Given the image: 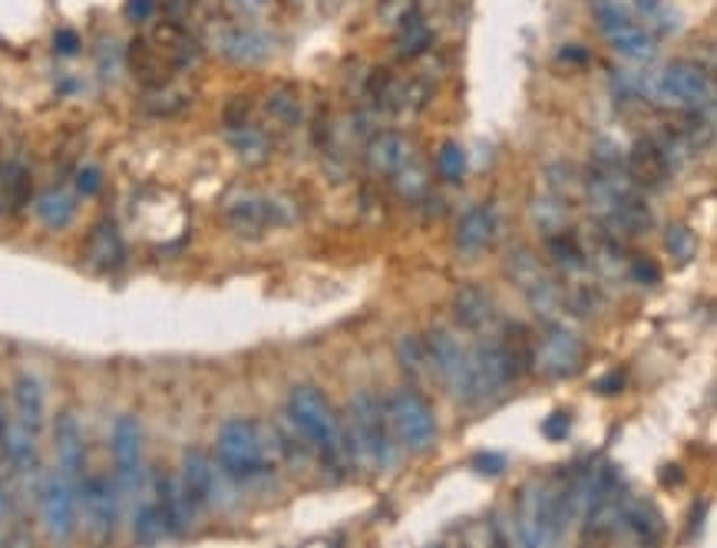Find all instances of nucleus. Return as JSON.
Masks as SVG:
<instances>
[{
    "label": "nucleus",
    "mask_w": 717,
    "mask_h": 548,
    "mask_svg": "<svg viewBox=\"0 0 717 548\" xmlns=\"http://www.w3.org/2000/svg\"><path fill=\"white\" fill-rule=\"evenodd\" d=\"M43 420H46V393L40 377L33 373H20L13 380V423L33 436L43 433Z\"/></svg>",
    "instance_id": "nucleus-18"
},
{
    "label": "nucleus",
    "mask_w": 717,
    "mask_h": 548,
    "mask_svg": "<svg viewBox=\"0 0 717 548\" xmlns=\"http://www.w3.org/2000/svg\"><path fill=\"white\" fill-rule=\"evenodd\" d=\"M569 499H566V483L552 479H536L523 489L519 506H516V529L519 539L533 548L556 546L569 526Z\"/></svg>",
    "instance_id": "nucleus-2"
},
{
    "label": "nucleus",
    "mask_w": 717,
    "mask_h": 548,
    "mask_svg": "<svg viewBox=\"0 0 717 548\" xmlns=\"http://www.w3.org/2000/svg\"><path fill=\"white\" fill-rule=\"evenodd\" d=\"M3 513H7V489H3V483H0V519H3Z\"/></svg>",
    "instance_id": "nucleus-48"
},
{
    "label": "nucleus",
    "mask_w": 717,
    "mask_h": 548,
    "mask_svg": "<svg viewBox=\"0 0 717 548\" xmlns=\"http://www.w3.org/2000/svg\"><path fill=\"white\" fill-rule=\"evenodd\" d=\"M33 209H36V219H40L46 229H66V225H73V219H76V199H73L66 189H46V192L33 202Z\"/></svg>",
    "instance_id": "nucleus-26"
},
{
    "label": "nucleus",
    "mask_w": 717,
    "mask_h": 548,
    "mask_svg": "<svg viewBox=\"0 0 717 548\" xmlns=\"http://www.w3.org/2000/svg\"><path fill=\"white\" fill-rule=\"evenodd\" d=\"M393 179V186H397V192L407 199V202H420L426 192H430V182H426V176L413 166V159L397 172V176H390Z\"/></svg>",
    "instance_id": "nucleus-35"
},
{
    "label": "nucleus",
    "mask_w": 717,
    "mask_h": 548,
    "mask_svg": "<svg viewBox=\"0 0 717 548\" xmlns=\"http://www.w3.org/2000/svg\"><path fill=\"white\" fill-rule=\"evenodd\" d=\"M7 433H10V413H7V403H3V397H0V460H3Z\"/></svg>",
    "instance_id": "nucleus-45"
},
{
    "label": "nucleus",
    "mask_w": 717,
    "mask_h": 548,
    "mask_svg": "<svg viewBox=\"0 0 717 548\" xmlns=\"http://www.w3.org/2000/svg\"><path fill=\"white\" fill-rule=\"evenodd\" d=\"M229 139H232V146L239 149L242 159H255V162H259V159L268 156V139H265V133L255 129L252 123H232Z\"/></svg>",
    "instance_id": "nucleus-30"
},
{
    "label": "nucleus",
    "mask_w": 717,
    "mask_h": 548,
    "mask_svg": "<svg viewBox=\"0 0 717 548\" xmlns=\"http://www.w3.org/2000/svg\"><path fill=\"white\" fill-rule=\"evenodd\" d=\"M549 252H552V259H556V265L562 268V272L569 274H579L589 268V259H586V252L579 249V242L569 235V232H552L549 235Z\"/></svg>",
    "instance_id": "nucleus-29"
},
{
    "label": "nucleus",
    "mask_w": 717,
    "mask_h": 548,
    "mask_svg": "<svg viewBox=\"0 0 717 548\" xmlns=\"http://www.w3.org/2000/svg\"><path fill=\"white\" fill-rule=\"evenodd\" d=\"M215 463H219V473L232 483H255L262 476L272 473V460H268V446H265V436L262 430L245 420V417H235V420H225L219 426V436H215Z\"/></svg>",
    "instance_id": "nucleus-4"
},
{
    "label": "nucleus",
    "mask_w": 717,
    "mask_h": 548,
    "mask_svg": "<svg viewBox=\"0 0 717 548\" xmlns=\"http://www.w3.org/2000/svg\"><path fill=\"white\" fill-rule=\"evenodd\" d=\"M430 27L417 17V13H407L403 23H400V33H397V46L403 56H420L426 46H430Z\"/></svg>",
    "instance_id": "nucleus-31"
},
{
    "label": "nucleus",
    "mask_w": 717,
    "mask_h": 548,
    "mask_svg": "<svg viewBox=\"0 0 717 548\" xmlns=\"http://www.w3.org/2000/svg\"><path fill=\"white\" fill-rule=\"evenodd\" d=\"M33 199V176L20 159L0 162V215H17Z\"/></svg>",
    "instance_id": "nucleus-22"
},
{
    "label": "nucleus",
    "mask_w": 717,
    "mask_h": 548,
    "mask_svg": "<svg viewBox=\"0 0 717 548\" xmlns=\"http://www.w3.org/2000/svg\"><path fill=\"white\" fill-rule=\"evenodd\" d=\"M453 310H456V320L470 330V334H493L496 327V304L493 297L483 291V287H460L456 297H453Z\"/></svg>",
    "instance_id": "nucleus-21"
},
{
    "label": "nucleus",
    "mask_w": 717,
    "mask_h": 548,
    "mask_svg": "<svg viewBox=\"0 0 717 548\" xmlns=\"http://www.w3.org/2000/svg\"><path fill=\"white\" fill-rule=\"evenodd\" d=\"M40 516H43V529L50 533V539L56 542H70L76 533V519H80V489L56 470L43 476L40 486Z\"/></svg>",
    "instance_id": "nucleus-9"
},
{
    "label": "nucleus",
    "mask_w": 717,
    "mask_h": 548,
    "mask_svg": "<svg viewBox=\"0 0 717 548\" xmlns=\"http://www.w3.org/2000/svg\"><path fill=\"white\" fill-rule=\"evenodd\" d=\"M179 486H182V496L192 506V513H202V509L215 506V496H219V463L205 450H186Z\"/></svg>",
    "instance_id": "nucleus-13"
},
{
    "label": "nucleus",
    "mask_w": 717,
    "mask_h": 548,
    "mask_svg": "<svg viewBox=\"0 0 717 548\" xmlns=\"http://www.w3.org/2000/svg\"><path fill=\"white\" fill-rule=\"evenodd\" d=\"M562 60H572V63H586V60H589V53H586V50H579V46L572 43L569 50H562Z\"/></svg>",
    "instance_id": "nucleus-46"
},
{
    "label": "nucleus",
    "mask_w": 717,
    "mask_h": 548,
    "mask_svg": "<svg viewBox=\"0 0 717 548\" xmlns=\"http://www.w3.org/2000/svg\"><path fill=\"white\" fill-rule=\"evenodd\" d=\"M156 10H159V0H126V7H123L126 20H133V23H146V20H152Z\"/></svg>",
    "instance_id": "nucleus-40"
},
{
    "label": "nucleus",
    "mask_w": 717,
    "mask_h": 548,
    "mask_svg": "<svg viewBox=\"0 0 717 548\" xmlns=\"http://www.w3.org/2000/svg\"><path fill=\"white\" fill-rule=\"evenodd\" d=\"M268 109H272L278 119H288V123H295V116H298V106H295V99H292V96H285V93H275V96H272V103H268Z\"/></svg>",
    "instance_id": "nucleus-42"
},
{
    "label": "nucleus",
    "mask_w": 717,
    "mask_h": 548,
    "mask_svg": "<svg viewBox=\"0 0 717 548\" xmlns=\"http://www.w3.org/2000/svg\"><path fill=\"white\" fill-rule=\"evenodd\" d=\"M219 53L232 63H242V66H255L262 60H268L272 53V36L262 33V30H252V27H229L222 36H219Z\"/></svg>",
    "instance_id": "nucleus-20"
},
{
    "label": "nucleus",
    "mask_w": 717,
    "mask_h": 548,
    "mask_svg": "<svg viewBox=\"0 0 717 548\" xmlns=\"http://www.w3.org/2000/svg\"><path fill=\"white\" fill-rule=\"evenodd\" d=\"M672 159L665 156L658 139H639L625 156V176L635 189H662L672 176Z\"/></svg>",
    "instance_id": "nucleus-14"
},
{
    "label": "nucleus",
    "mask_w": 717,
    "mask_h": 548,
    "mask_svg": "<svg viewBox=\"0 0 717 548\" xmlns=\"http://www.w3.org/2000/svg\"><path fill=\"white\" fill-rule=\"evenodd\" d=\"M410 159H413V149H410V143H407L403 136H397V133H380V136L370 139V146H367V162H370V169L380 172V176H397Z\"/></svg>",
    "instance_id": "nucleus-24"
},
{
    "label": "nucleus",
    "mask_w": 717,
    "mask_h": 548,
    "mask_svg": "<svg viewBox=\"0 0 717 548\" xmlns=\"http://www.w3.org/2000/svg\"><path fill=\"white\" fill-rule=\"evenodd\" d=\"M99 189H103V172H99V166H83V169L76 172V196L89 199V196H96Z\"/></svg>",
    "instance_id": "nucleus-38"
},
{
    "label": "nucleus",
    "mask_w": 717,
    "mask_h": 548,
    "mask_svg": "<svg viewBox=\"0 0 717 548\" xmlns=\"http://www.w3.org/2000/svg\"><path fill=\"white\" fill-rule=\"evenodd\" d=\"M53 46H56L60 56H73V53L80 50V36H76V30H56Z\"/></svg>",
    "instance_id": "nucleus-44"
},
{
    "label": "nucleus",
    "mask_w": 717,
    "mask_h": 548,
    "mask_svg": "<svg viewBox=\"0 0 717 548\" xmlns=\"http://www.w3.org/2000/svg\"><path fill=\"white\" fill-rule=\"evenodd\" d=\"M470 466H473L479 476H503L506 456H499V453H476V456L470 460Z\"/></svg>",
    "instance_id": "nucleus-39"
},
{
    "label": "nucleus",
    "mask_w": 717,
    "mask_h": 548,
    "mask_svg": "<svg viewBox=\"0 0 717 548\" xmlns=\"http://www.w3.org/2000/svg\"><path fill=\"white\" fill-rule=\"evenodd\" d=\"M53 446H56V463L60 473L80 489L83 483V470H86V443H83V430L76 423L73 413H60L53 423Z\"/></svg>",
    "instance_id": "nucleus-17"
},
{
    "label": "nucleus",
    "mask_w": 717,
    "mask_h": 548,
    "mask_svg": "<svg viewBox=\"0 0 717 548\" xmlns=\"http://www.w3.org/2000/svg\"><path fill=\"white\" fill-rule=\"evenodd\" d=\"M113 466L119 489L133 493L143 483V423L133 413L116 417L113 423Z\"/></svg>",
    "instance_id": "nucleus-11"
},
{
    "label": "nucleus",
    "mask_w": 717,
    "mask_h": 548,
    "mask_svg": "<svg viewBox=\"0 0 717 548\" xmlns=\"http://www.w3.org/2000/svg\"><path fill=\"white\" fill-rule=\"evenodd\" d=\"M397 360H400V367H403V373H407L410 380H426V377L433 373L426 344H423V337H417V334H403V337L397 340Z\"/></svg>",
    "instance_id": "nucleus-28"
},
{
    "label": "nucleus",
    "mask_w": 717,
    "mask_h": 548,
    "mask_svg": "<svg viewBox=\"0 0 717 548\" xmlns=\"http://www.w3.org/2000/svg\"><path fill=\"white\" fill-rule=\"evenodd\" d=\"M426 354H430V367L433 373L446 383V390L463 403L466 393V370H470V347L446 327H433L426 337Z\"/></svg>",
    "instance_id": "nucleus-10"
},
{
    "label": "nucleus",
    "mask_w": 717,
    "mask_h": 548,
    "mask_svg": "<svg viewBox=\"0 0 717 548\" xmlns=\"http://www.w3.org/2000/svg\"><path fill=\"white\" fill-rule=\"evenodd\" d=\"M83 259L93 272H113L123 265L126 259V245H123V235L116 229V222H99L93 225V232L86 235L83 242Z\"/></svg>",
    "instance_id": "nucleus-19"
},
{
    "label": "nucleus",
    "mask_w": 717,
    "mask_h": 548,
    "mask_svg": "<svg viewBox=\"0 0 717 548\" xmlns=\"http://www.w3.org/2000/svg\"><path fill=\"white\" fill-rule=\"evenodd\" d=\"M229 225L235 229V232H242V235H259V232H265V229H272V225H285V222H292V212L282 205V202H275V199H235L232 205H229Z\"/></svg>",
    "instance_id": "nucleus-16"
},
{
    "label": "nucleus",
    "mask_w": 717,
    "mask_h": 548,
    "mask_svg": "<svg viewBox=\"0 0 717 548\" xmlns=\"http://www.w3.org/2000/svg\"><path fill=\"white\" fill-rule=\"evenodd\" d=\"M635 13L655 36H668V33H678L685 27L678 7L672 0H635Z\"/></svg>",
    "instance_id": "nucleus-27"
},
{
    "label": "nucleus",
    "mask_w": 717,
    "mask_h": 548,
    "mask_svg": "<svg viewBox=\"0 0 717 548\" xmlns=\"http://www.w3.org/2000/svg\"><path fill=\"white\" fill-rule=\"evenodd\" d=\"M133 539H136V542H143V546H156V542H162V539H166L162 519H159V513H156V506H152V503H143V506L136 509Z\"/></svg>",
    "instance_id": "nucleus-32"
},
{
    "label": "nucleus",
    "mask_w": 717,
    "mask_h": 548,
    "mask_svg": "<svg viewBox=\"0 0 717 548\" xmlns=\"http://www.w3.org/2000/svg\"><path fill=\"white\" fill-rule=\"evenodd\" d=\"M595 390H599L602 397H615V393H622V390H625V373H622V370H612V373L599 377V380H595Z\"/></svg>",
    "instance_id": "nucleus-43"
},
{
    "label": "nucleus",
    "mask_w": 717,
    "mask_h": 548,
    "mask_svg": "<svg viewBox=\"0 0 717 548\" xmlns=\"http://www.w3.org/2000/svg\"><path fill=\"white\" fill-rule=\"evenodd\" d=\"M288 423L295 433L308 443L315 456H321L325 466H341L348 456V436L345 426L328 403V397L318 387H295L288 397Z\"/></svg>",
    "instance_id": "nucleus-1"
},
{
    "label": "nucleus",
    "mask_w": 717,
    "mask_h": 548,
    "mask_svg": "<svg viewBox=\"0 0 717 548\" xmlns=\"http://www.w3.org/2000/svg\"><path fill=\"white\" fill-rule=\"evenodd\" d=\"M152 506L162 519V529H166V539H182L186 529H189V519L196 516L192 506L186 503L182 496V486L176 476L169 473H156L152 479Z\"/></svg>",
    "instance_id": "nucleus-15"
},
{
    "label": "nucleus",
    "mask_w": 717,
    "mask_h": 548,
    "mask_svg": "<svg viewBox=\"0 0 717 548\" xmlns=\"http://www.w3.org/2000/svg\"><path fill=\"white\" fill-rule=\"evenodd\" d=\"M645 96L675 109H711L715 106V80L698 63H672L655 76H645Z\"/></svg>",
    "instance_id": "nucleus-5"
},
{
    "label": "nucleus",
    "mask_w": 717,
    "mask_h": 548,
    "mask_svg": "<svg viewBox=\"0 0 717 548\" xmlns=\"http://www.w3.org/2000/svg\"><path fill=\"white\" fill-rule=\"evenodd\" d=\"M493 232H496V212L489 202L483 205H473L460 225H456V249L460 255H479L489 242H493Z\"/></svg>",
    "instance_id": "nucleus-23"
},
{
    "label": "nucleus",
    "mask_w": 717,
    "mask_h": 548,
    "mask_svg": "<svg viewBox=\"0 0 717 548\" xmlns=\"http://www.w3.org/2000/svg\"><path fill=\"white\" fill-rule=\"evenodd\" d=\"M533 363L542 377H572L582 370L586 363V340L569 330L566 324H549V330L539 337V344H533Z\"/></svg>",
    "instance_id": "nucleus-8"
},
{
    "label": "nucleus",
    "mask_w": 717,
    "mask_h": 548,
    "mask_svg": "<svg viewBox=\"0 0 717 548\" xmlns=\"http://www.w3.org/2000/svg\"><path fill=\"white\" fill-rule=\"evenodd\" d=\"M436 172L446 182H463V176H466V152H463V146L443 143L440 152H436Z\"/></svg>",
    "instance_id": "nucleus-34"
},
{
    "label": "nucleus",
    "mask_w": 717,
    "mask_h": 548,
    "mask_svg": "<svg viewBox=\"0 0 717 548\" xmlns=\"http://www.w3.org/2000/svg\"><path fill=\"white\" fill-rule=\"evenodd\" d=\"M390 430L397 436V443L410 453H423L436 443V417L430 410V403L423 400L420 390L413 387H397L387 400H383Z\"/></svg>",
    "instance_id": "nucleus-7"
},
{
    "label": "nucleus",
    "mask_w": 717,
    "mask_h": 548,
    "mask_svg": "<svg viewBox=\"0 0 717 548\" xmlns=\"http://www.w3.org/2000/svg\"><path fill=\"white\" fill-rule=\"evenodd\" d=\"M629 274H632L635 281H642V284H655V281L662 277L658 265H655V262H649V259H632Z\"/></svg>",
    "instance_id": "nucleus-41"
},
{
    "label": "nucleus",
    "mask_w": 717,
    "mask_h": 548,
    "mask_svg": "<svg viewBox=\"0 0 717 548\" xmlns=\"http://www.w3.org/2000/svg\"><path fill=\"white\" fill-rule=\"evenodd\" d=\"M242 10H249V13H262L265 7H268V0H235Z\"/></svg>",
    "instance_id": "nucleus-47"
},
{
    "label": "nucleus",
    "mask_w": 717,
    "mask_h": 548,
    "mask_svg": "<svg viewBox=\"0 0 717 548\" xmlns=\"http://www.w3.org/2000/svg\"><path fill=\"white\" fill-rule=\"evenodd\" d=\"M80 503L89 529L99 539H109L119 526V483H113L109 476H83Z\"/></svg>",
    "instance_id": "nucleus-12"
},
{
    "label": "nucleus",
    "mask_w": 717,
    "mask_h": 548,
    "mask_svg": "<svg viewBox=\"0 0 717 548\" xmlns=\"http://www.w3.org/2000/svg\"><path fill=\"white\" fill-rule=\"evenodd\" d=\"M569 433H572V413L569 410H556V413H549L542 420V436L546 440L562 443V440H569Z\"/></svg>",
    "instance_id": "nucleus-37"
},
{
    "label": "nucleus",
    "mask_w": 717,
    "mask_h": 548,
    "mask_svg": "<svg viewBox=\"0 0 717 548\" xmlns=\"http://www.w3.org/2000/svg\"><path fill=\"white\" fill-rule=\"evenodd\" d=\"M506 272H509V277L519 284V291H526L533 281H539L542 277V265H539V259L533 255V252H526V249H516L509 259H506Z\"/></svg>",
    "instance_id": "nucleus-33"
},
{
    "label": "nucleus",
    "mask_w": 717,
    "mask_h": 548,
    "mask_svg": "<svg viewBox=\"0 0 717 548\" xmlns=\"http://www.w3.org/2000/svg\"><path fill=\"white\" fill-rule=\"evenodd\" d=\"M665 249L672 252V259H678V262L685 265V262L695 259V252H698V239H695L692 229H685V225H672L668 235H665Z\"/></svg>",
    "instance_id": "nucleus-36"
},
{
    "label": "nucleus",
    "mask_w": 717,
    "mask_h": 548,
    "mask_svg": "<svg viewBox=\"0 0 717 548\" xmlns=\"http://www.w3.org/2000/svg\"><path fill=\"white\" fill-rule=\"evenodd\" d=\"M619 529H629V533H632L635 539H642V542H658V539H662V533H665V523H662V516H658V509H655V506H649V503H629V499H622Z\"/></svg>",
    "instance_id": "nucleus-25"
},
{
    "label": "nucleus",
    "mask_w": 717,
    "mask_h": 548,
    "mask_svg": "<svg viewBox=\"0 0 717 548\" xmlns=\"http://www.w3.org/2000/svg\"><path fill=\"white\" fill-rule=\"evenodd\" d=\"M348 417H351V423L345 430L348 450H355L360 460L370 463L373 470H393L400 460V443L390 430L383 400L363 390L358 397H351Z\"/></svg>",
    "instance_id": "nucleus-3"
},
{
    "label": "nucleus",
    "mask_w": 717,
    "mask_h": 548,
    "mask_svg": "<svg viewBox=\"0 0 717 548\" xmlns=\"http://www.w3.org/2000/svg\"><path fill=\"white\" fill-rule=\"evenodd\" d=\"M592 17L619 56L645 63L658 53V36L635 13H629L619 0H592Z\"/></svg>",
    "instance_id": "nucleus-6"
}]
</instances>
